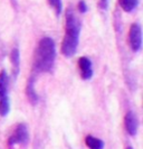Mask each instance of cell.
<instances>
[{
	"label": "cell",
	"instance_id": "277c9868",
	"mask_svg": "<svg viewBox=\"0 0 143 149\" xmlns=\"http://www.w3.org/2000/svg\"><path fill=\"white\" fill-rule=\"evenodd\" d=\"M129 45L132 51L137 52L142 47V28L139 24H132L129 31Z\"/></svg>",
	"mask_w": 143,
	"mask_h": 149
},
{
	"label": "cell",
	"instance_id": "9c48e42d",
	"mask_svg": "<svg viewBox=\"0 0 143 149\" xmlns=\"http://www.w3.org/2000/svg\"><path fill=\"white\" fill-rule=\"evenodd\" d=\"M8 84H9V77L5 70L0 72V99L7 96L8 93Z\"/></svg>",
	"mask_w": 143,
	"mask_h": 149
},
{
	"label": "cell",
	"instance_id": "8992f818",
	"mask_svg": "<svg viewBox=\"0 0 143 149\" xmlns=\"http://www.w3.org/2000/svg\"><path fill=\"white\" fill-rule=\"evenodd\" d=\"M125 129L130 136H135L139 129V120H137V115L133 111H129L125 115L124 118Z\"/></svg>",
	"mask_w": 143,
	"mask_h": 149
},
{
	"label": "cell",
	"instance_id": "30bf717a",
	"mask_svg": "<svg viewBox=\"0 0 143 149\" xmlns=\"http://www.w3.org/2000/svg\"><path fill=\"white\" fill-rule=\"evenodd\" d=\"M85 143L89 149H103L104 148V143L99 138L94 136H86L85 138Z\"/></svg>",
	"mask_w": 143,
	"mask_h": 149
},
{
	"label": "cell",
	"instance_id": "52a82bcc",
	"mask_svg": "<svg viewBox=\"0 0 143 149\" xmlns=\"http://www.w3.org/2000/svg\"><path fill=\"white\" fill-rule=\"evenodd\" d=\"M26 95H27V98L30 101L31 105H36L38 102V95L35 90V78L34 76H31L29 78V80L27 82V86H26Z\"/></svg>",
	"mask_w": 143,
	"mask_h": 149
},
{
	"label": "cell",
	"instance_id": "7c38bea8",
	"mask_svg": "<svg viewBox=\"0 0 143 149\" xmlns=\"http://www.w3.org/2000/svg\"><path fill=\"white\" fill-rule=\"evenodd\" d=\"M10 110V101L8 96H5L0 99V115L2 117H6Z\"/></svg>",
	"mask_w": 143,
	"mask_h": 149
},
{
	"label": "cell",
	"instance_id": "5bb4252c",
	"mask_svg": "<svg viewBox=\"0 0 143 149\" xmlns=\"http://www.w3.org/2000/svg\"><path fill=\"white\" fill-rule=\"evenodd\" d=\"M87 5L86 2L84 1V0H81L80 2H78V10H80V13H87Z\"/></svg>",
	"mask_w": 143,
	"mask_h": 149
},
{
	"label": "cell",
	"instance_id": "6da1fadb",
	"mask_svg": "<svg viewBox=\"0 0 143 149\" xmlns=\"http://www.w3.org/2000/svg\"><path fill=\"white\" fill-rule=\"evenodd\" d=\"M55 59H56V48L54 40L49 37L40 39L34 54V60H32L34 74L50 72L54 67Z\"/></svg>",
	"mask_w": 143,
	"mask_h": 149
},
{
	"label": "cell",
	"instance_id": "4fadbf2b",
	"mask_svg": "<svg viewBox=\"0 0 143 149\" xmlns=\"http://www.w3.org/2000/svg\"><path fill=\"white\" fill-rule=\"evenodd\" d=\"M48 3H49L50 7L56 11L57 16H59V15L62 13V10H63L62 0H48Z\"/></svg>",
	"mask_w": 143,
	"mask_h": 149
},
{
	"label": "cell",
	"instance_id": "2e32d148",
	"mask_svg": "<svg viewBox=\"0 0 143 149\" xmlns=\"http://www.w3.org/2000/svg\"><path fill=\"white\" fill-rule=\"evenodd\" d=\"M126 149H133V148H132V147H128Z\"/></svg>",
	"mask_w": 143,
	"mask_h": 149
},
{
	"label": "cell",
	"instance_id": "7a4b0ae2",
	"mask_svg": "<svg viewBox=\"0 0 143 149\" xmlns=\"http://www.w3.org/2000/svg\"><path fill=\"white\" fill-rule=\"evenodd\" d=\"M65 36L61 50L64 56L69 58L74 56L77 51L81 33V24L70 8H67L65 11Z\"/></svg>",
	"mask_w": 143,
	"mask_h": 149
},
{
	"label": "cell",
	"instance_id": "3957f363",
	"mask_svg": "<svg viewBox=\"0 0 143 149\" xmlns=\"http://www.w3.org/2000/svg\"><path fill=\"white\" fill-rule=\"evenodd\" d=\"M29 135L28 129L25 124H19L15 127L11 136L8 138V146L9 147H16V146H25L28 143Z\"/></svg>",
	"mask_w": 143,
	"mask_h": 149
},
{
	"label": "cell",
	"instance_id": "5b68a950",
	"mask_svg": "<svg viewBox=\"0 0 143 149\" xmlns=\"http://www.w3.org/2000/svg\"><path fill=\"white\" fill-rule=\"evenodd\" d=\"M78 68H80V74H81L82 79L84 80H89L93 77V65L91 59L87 57H81L78 59Z\"/></svg>",
	"mask_w": 143,
	"mask_h": 149
},
{
	"label": "cell",
	"instance_id": "ba28073f",
	"mask_svg": "<svg viewBox=\"0 0 143 149\" xmlns=\"http://www.w3.org/2000/svg\"><path fill=\"white\" fill-rule=\"evenodd\" d=\"M10 59H11V65H13V77H17L20 69V52L18 48H13L10 54Z\"/></svg>",
	"mask_w": 143,
	"mask_h": 149
},
{
	"label": "cell",
	"instance_id": "8fae6325",
	"mask_svg": "<svg viewBox=\"0 0 143 149\" xmlns=\"http://www.w3.org/2000/svg\"><path fill=\"white\" fill-rule=\"evenodd\" d=\"M139 5V0H120V6L125 13L133 11Z\"/></svg>",
	"mask_w": 143,
	"mask_h": 149
},
{
	"label": "cell",
	"instance_id": "9a60e30c",
	"mask_svg": "<svg viewBox=\"0 0 143 149\" xmlns=\"http://www.w3.org/2000/svg\"><path fill=\"white\" fill-rule=\"evenodd\" d=\"M102 1V6H106V2H107V0H101Z\"/></svg>",
	"mask_w": 143,
	"mask_h": 149
}]
</instances>
